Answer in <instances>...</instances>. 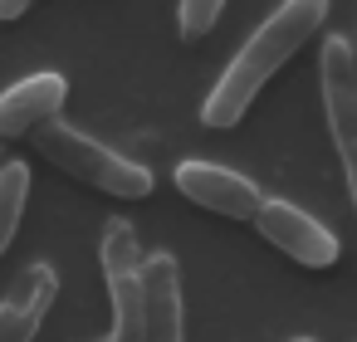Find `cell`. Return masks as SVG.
<instances>
[{"label":"cell","instance_id":"obj_1","mask_svg":"<svg viewBox=\"0 0 357 342\" xmlns=\"http://www.w3.org/2000/svg\"><path fill=\"white\" fill-rule=\"evenodd\" d=\"M323 20H328V0H284L279 10H269V20L240 45V54H235L230 69L220 74V84L206 93L201 123H206L211 132L235 127V123L250 113V103L264 93V84L323 30Z\"/></svg>","mask_w":357,"mask_h":342},{"label":"cell","instance_id":"obj_2","mask_svg":"<svg viewBox=\"0 0 357 342\" xmlns=\"http://www.w3.org/2000/svg\"><path fill=\"white\" fill-rule=\"evenodd\" d=\"M30 137H35V147L45 152V162H54L64 176L93 186V191H103V196H118V201H142V196H152V171H147L142 162H132V157L103 147L98 137H89V132H79V127H69V123H59V118L40 123Z\"/></svg>","mask_w":357,"mask_h":342},{"label":"cell","instance_id":"obj_3","mask_svg":"<svg viewBox=\"0 0 357 342\" xmlns=\"http://www.w3.org/2000/svg\"><path fill=\"white\" fill-rule=\"evenodd\" d=\"M318 84H323V118H328V137L342 157V176H347V196L357 210V49L342 35L323 40L318 54Z\"/></svg>","mask_w":357,"mask_h":342},{"label":"cell","instance_id":"obj_4","mask_svg":"<svg viewBox=\"0 0 357 342\" xmlns=\"http://www.w3.org/2000/svg\"><path fill=\"white\" fill-rule=\"evenodd\" d=\"M103 279L113 303V337L108 342H142V244L128 220L103 225Z\"/></svg>","mask_w":357,"mask_h":342},{"label":"cell","instance_id":"obj_5","mask_svg":"<svg viewBox=\"0 0 357 342\" xmlns=\"http://www.w3.org/2000/svg\"><path fill=\"white\" fill-rule=\"evenodd\" d=\"M255 230H259L279 254H289V259L303 264V269H333L337 254H342L337 235H333L323 220H313L303 205H289V201H259Z\"/></svg>","mask_w":357,"mask_h":342},{"label":"cell","instance_id":"obj_6","mask_svg":"<svg viewBox=\"0 0 357 342\" xmlns=\"http://www.w3.org/2000/svg\"><path fill=\"white\" fill-rule=\"evenodd\" d=\"M176 191L191 205H201L211 215H225V220H245V225H255L259 201H264L250 176H240L230 166H215V162H181L176 166Z\"/></svg>","mask_w":357,"mask_h":342},{"label":"cell","instance_id":"obj_7","mask_svg":"<svg viewBox=\"0 0 357 342\" xmlns=\"http://www.w3.org/2000/svg\"><path fill=\"white\" fill-rule=\"evenodd\" d=\"M64 98H69V84H64L59 74H30V79H20L15 88L0 93V162H6V152H10L20 137H30L40 123L59 118Z\"/></svg>","mask_w":357,"mask_h":342},{"label":"cell","instance_id":"obj_8","mask_svg":"<svg viewBox=\"0 0 357 342\" xmlns=\"http://www.w3.org/2000/svg\"><path fill=\"white\" fill-rule=\"evenodd\" d=\"M142 342H186L181 269L172 254L142 259Z\"/></svg>","mask_w":357,"mask_h":342},{"label":"cell","instance_id":"obj_9","mask_svg":"<svg viewBox=\"0 0 357 342\" xmlns=\"http://www.w3.org/2000/svg\"><path fill=\"white\" fill-rule=\"evenodd\" d=\"M54 298H59V274L50 264H30L10 283L6 303H0V342H35V332L45 327Z\"/></svg>","mask_w":357,"mask_h":342},{"label":"cell","instance_id":"obj_10","mask_svg":"<svg viewBox=\"0 0 357 342\" xmlns=\"http://www.w3.org/2000/svg\"><path fill=\"white\" fill-rule=\"evenodd\" d=\"M25 201H30V166L0 162V254L10 249V240H15V230H20Z\"/></svg>","mask_w":357,"mask_h":342},{"label":"cell","instance_id":"obj_11","mask_svg":"<svg viewBox=\"0 0 357 342\" xmlns=\"http://www.w3.org/2000/svg\"><path fill=\"white\" fill-rule=\"evenodd\" d=\"M220 10H225V0H181V6H176V30H181V40H206V35L215 30Z\"/></svg>","mask_w":357,"mask_h":342},{"label":"cell","instance_id":"obj_12","mask_svg":"<svg viewBox=\"0 0 357 342\" xmlns=\"http://www.w3.org/2000/svg\"><path fill=\"white\" fill-rule=\"evenodd\" d=\"M30 6H35V0H0V20L10 25V20H20V15H25Z\"/></svg>","mask_w":357,"mask_h":342},{"label":"cell","instance_id":"obj_13","mask_svg":"<svg viewBox=\"0 0 357 342\" xmlns=\"http://www.w3.org/2000/svg\"><path fill=\"white\" fill-rule=\"evenodd\" d=\"M303 342H308V337H303Z\"/></svg>","mask_w":357,"mask_h":342}]
</instances>
